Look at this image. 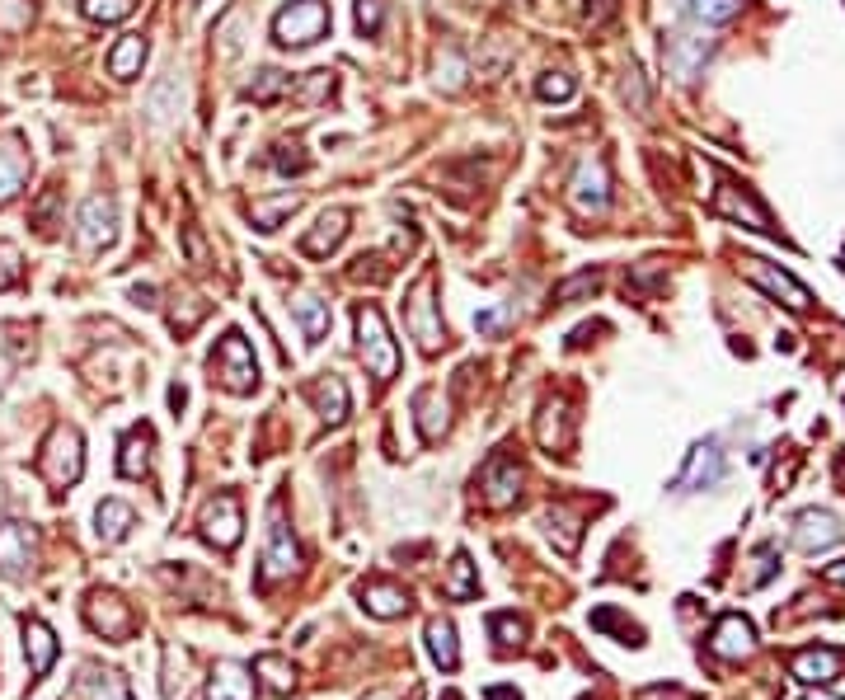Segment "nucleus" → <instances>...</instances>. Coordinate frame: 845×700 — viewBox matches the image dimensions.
Segmentation results:
<instances>
[{
  "mask_svg": "<svg viewBox=\"0 0 845 700\" xmlns=\"http://www.w3.org/2000/svg\"><path fill=\"white\" fill-rule=\"evenodd\" d=\"M634 94V109H644L648 94H644V80H639V66H630V80H625V99Z\"/></svg>",
  "mask_w": 845,
  "mask_h": 700,
  "instance_id": "nucleus-50",
  "label": "nucleus"
},
{
  "mask_svg": "<svg viewBox=\"0 0 845 700\" xmlns=\"http://www.w3.org/2000/svg\"><path fill=\"white\" fill-rule=\"evenodd\" d=\"M606 198H611V184H606V165L601 160H578L569 184V203L578 217H597L606 212Z\"/></svg>",
  "mask_w": 845,
  "mask_h": 700,
  "instance_id": "nucleus-5",
  "label": "nucleus"
},
{
  "mask_svg": "<svg viewBox=\"0 0 845 700\" xmlns=\"http://www.w3.org/2000/svg\"><path fill=\"white\" fill-rule=\"evenodd\" d=\"M428 654H432V663L446 668V672L461 663V649H456V625H451V621H432L428 625Z\"/></svg>",
  "mask_w": 845,
  "mask_h": 700,
  "instance_id": "nucleus-27",
  "label": "nucleus"
},
{
  "mask_svg": "<svg viewBox=\"0 0 845 700\" xmlns=\"http://www.w3.org/2000/svg\"><path fill=\"white\" fill-rule=\"evenodd\" d=\"M94 522H99V536H104V541H123L127 527H132V508L118 503V498H104L99 513H94Z\"/></svg>",
  "mask_w": 845,
  "mask_h": 700,
  "instance_id": "nucleus-31",
  "label": "nucleus"
},
{
  "mask_svg": "<svg viewBox=\"0 0 845 700\" xmlns=\"http://www.w3.org/2000/svg\"><path fill=\"white\" fill-rule=\"evenodd\" d=\"M76 696L80 700H132V691H127V682L118 672H90V677L76 686Z\"/></svg>",
  "mask_w": 845,
  "mask_h": 700,
  "instance_id": "nucleus-28",
  "label": "nucleus"
},
{
  "mask_svg": "<svg viewBox=\"0 0 845 700\" xmlns=\"http://www.w3.org/2000/svg\"><path fill=\"white\" fill-rule=\"evenodd\" d=\"M723 480V447L719 437H709V442H700L691 452V461H686V470L676 475V489H714V484Z\"/></svg>",
  "mask_w": 845,
  "mask_h": 700,
  "instance_id": "nucleus-11",
  "label": "nucleus"
},
{
  "mask_svg": "<svg viewBox=\"0 0 845 700\" xmlns=\"http://www.w3.org/2000/svg\"><path fill=\"white\" fill-rule=\"evenodd\" d=\"M592 630H611V635H620V644H644V630H639L634 621H625L615 607L592 611Z\"/></svg>",
  "mask_w": 845,
  "mask_h": 700,
  "instance_id": "nucleus-34",
  "label": "nucleus"
},
{
  "mask_svg": "<svg viewBox=\"0 0 845 700\" xmlns=\"http://www.w3.org/2000/svg\"><path fill=\"white\" fill-rule=\"evenodd\" d=\"M709 649L719 658H728V663H738V658H747L756 649V630L747 616H719V625H714V635H709Z\"/></svg>",
  "mask_w": 845,
  "mask_h": 700,
  "instance_id": "nucleus-14",
  "label": "nucleus"
},
{
  "mask_svg": "<svg viewBox=\"0 0 845 700\" xmlns=\"http://www.w3.org/2000/svg\"><path fill=\"white\" fill-rule=\"evenodd\" d=\"M141 62H146V38H141V33H127V38H118V47L108 52V76L137 80Z\"/></svg>",
  "mask_w": 845,
  "mask_h": 700,
  "instance_id": "nucleus-22",
  "label": "nucleus"
},
{
  "mask_svg": "<svg viewBox=\"0 0 845 700\" xmlns=\"http://www.w3.org/2000/svg\"><path fill=\"white\" fill-rule=\"evenodd\" d=\"M19 282V254L10 245H0V292Z\"/></svg>",
  "mask_w": 845,
  "mask_h": 700,
  "instance_id": "nucleus-47",
  "label": "nucleus"
},
{
  "mask_svg": "<svg viewBox=\"0 0 845 700\" xmlns=\"http://www.w3.org/2000/svg\"><path fill=\"white\" fill-rule=\"evenodd\" d=\"M573 76L569 71H550V76H540V85H536V94L540 99H573Z\"/></svg>",
  "mask_w": 845,
  "mask_h": 700,
  "instance_id": "nucleus-42",
  "label": "nucleus"
},
{
  "mask_svg": "<svg viewBox=\"0 0 845 700\" xmlns=\"http://www.w3.org/2000/svg\"><path fill=\"white\" fill-rule=\"evenodd\" d=\"M845 536V527H841V517L836 513H827V508H808V513H799V522H794V545L799 550H831V545Z\"/></svg>",
  "mask_w": 845,
  "mask_h": 700,
  "instance_id": "nucleus-13",
  "label": "nucleus"
},
{
  "mask_svg": "<svg viewBox=\"0 0 845 700\" xmlns=\"http://www.w3.org/2000/svg\"><path fill=\"white\" fill-rule=\"evenodd\" d=\"M282 90H292V80L282 76V71H273V66H268V71H259V80H254V85H249V99H259V104H268V99H277V94Z\"/></svg>",
  "mask_w": 845,
  "mask_h": 700,
  "instance_id": "nucleus-41",
  "label": "nucleus"
},
{
  "mask_svg": "<svg viewBox=\"0 0 845 700\" xmlns=\"http://www.w3.org/2000/svg\"><path fill=\"white\" fill-rule=\"evenodd\" d=\"M489 630H493V639H498L503 649H512V644H522V639H526V621H517V616H493Z\"/></svg>",
  "mask_w": 845,
  "mask_h": 700,
  "instance_id": "nucleus-43",
  "label": "nucleus"
},
{
  "mask_svg": "<svg viewBox=\"0 0 845 700\" xmlns=\"http://www.w3.org/2000/svg\"><path fill=\"white\" fill-rule=\"evenodd\" d=\"M709 57V43L705 38H695V33H672V38H662V62L672 71L676 80H695L700 76V66Z\"/></svg>",
  "mask_w": 845,
  "mask_h": 700,
  "instance_id": "nucleus-12",
  "label": "nucleus"
},
{
  "mask_svg": "<svg viewBox=\"0 0 845 700\" xmlns=\"http://www.w3.org/2000/svg\"><path fill=\"white\" fill-rule=\"evenodd\" d=\"M146 461H151V433H146V428H132V433L123 437L118 470H123L127 480H141V475H146Z\"/></svg>",
  "mask_w": 845,
  "mask_h": 700,
  "instance_id": "nucleus-26",
  "label": "nucleus"
},
{
  "mask_svg": "<svg viewBox=\"0 0 845 700\" xmlns=\"http://www.w3.org/2000/svg\"><path fill=\"white\" fill-rule=\"evenodd\" d=\"M615 19V0H587V24L601 29V24H611Z\"/></svg>",
  "mask_w": 845,
  "mask_h": 700,
  "instance_id": "nucleus-48",
  "label": "nucleus"
},
{
  "mask_svg": "<svg viewBox=\"0 0 845 700\" xmlns=\"http://www.w3.org/2000/svg\"><path fill=\"white\" fill-rule=\"evenodd\" d=\"M90 625H94V630H104L108 639H123L127 630H132V616H127V607L118 602V597H94Z\"/></svg>",
  "mask_w": 845,
  "mask_h": 700,
  "instance_id": "nucleus-25",
  "label": "nucleus"
},
{
  "mask_svg": "<svg viewBox=\"0 0 845 700\" xmlns=\"http://www.w3.org/2000/svg\"><path fill=\"white\" fill-rule=\"evenodd\" d=\"M184 245H188V259H193V264H207V259H212V254H207V245H202L198 226H184Z\"/></svg>",
  "mask_w": 845,
  "mask_h": 700,
  "instance_id": "nucleus-49",
  "label": "nucleus"
},
{
  "mask_svg": "<svg viewBox=\"0 0 845 700\" xmlns=\"http://www.w3.org/2000/svg\"><path fill=\"white\" fill-rule=\"evenodd\" d=\"M240 498L235 494H216L212 503H207V513H202V536L216 545V550H235V541H240Z\"/></svg>",
  "mask_w": 845,
  "mask_h": 700,
  "instance_id": "nucleus-9",
  "label": "nucleus"
},
{
  "mask_svg": "<svg viewBox=\"0 0 845 700\" xmlns=\"http://www.w3.org/2000/svg\"><path fill=\"white\" fill-rule=\"evenodd\" d=\"M24 654H29L33 677H47L52 663H57V635L43 621H24Z\"/></svg>",
  "mask_w": 845,
  "mask_h": 700,
  "instance_id": "nucleus-18",
  "label": "nucleus"
},
{
  "mask_svg": "<svg viewBox=\"0 0 845 700\" xmlns=\"http://www.w3.org/2000/svg\"><path fill=\"white\" fill-rule=\"evenodd\" d=\"M207 700H254V677H249L245 663H216L212 668V682H207Z\"/></svg>",
  "mask_w": 845,
  "mask_h": 700,
  "instance_id": "nucleus-16",
  "label": "nucleus"
},
{
  "mask_svg": "<svg viewBox=\"0 0 845 700\" xmlns=\"http://www.w3.org/2000/svg\"><path fill=\"white\" fill-rule=\"evenodd\" d=\"M742 273H747L752 282H761L770 296H784V306H789V311H803V306H808V287L794 282L784 268H775V264H766V259L747 254V259H742Z\"/></svg>",
  "mask_w": 845,
  "mask_h": 700,
  "instance_id": "nucleus-10",
  "label": "nucleus"
},
{
  "mask_svg": "<svg viewBox=\"0 0 845 700\" xmlns=\"http://www.w3.org/2000/svg\"><path fill=\"white\" fill-rule=\"evenodd\" d=\"M442 700H461V696H456V691H446V696H442Z\"/></svg>",
  "mask_w": 845,
  "mask_h": 700,
  "instance_id": "nucleus-55",
  "label": "nucleus"
},
{
  "mask_svg": "<svg viewBox=\"0 0 845 700\" xmlns=\"http://www.w3.org/2000/svg\"><path fill=\"white\" fill-rule=\"evenodd\" d=\"M489 700H522L517 686H489Z\"/></svg>",
  "mask_w": 845,
  "mask_h": 700,
  "instance_id": "nucleus-52",
  "label": "nucleus"
},
{
  "mask_svg": "<svg viewBox=\"0 0 845 700\" xmlns=\"http://www.w3.org/2000/svg\"><path fill=\"white\" fill-rule=\"evenodd\" d=\"M357 348H362L367 372L376 376L381 386L400 372V348H395V339H390V329H385L376 306H362V311H357Z\"/></svg>",
  "mask_w": 845,
  "mask_h": 700,
  "instance_id": "nucleus-1",
  "label": "nucleus"
},
{
  "mask_svg": "<svg viewBox=\"0 0 845 700\" xmlns=\"http://www.w3.org/2000/svg\"><path fill=\"white\" fill-rule=\"evenodd\" d=\"M254 672H263V677H268V686H273L277 696H287V691H292V686H296L292 668H287V663H282V658H277V654H263V658H254Z\"/></svg>",
  "mask_w": 845,
  "mask_h": 700,
  "instance_id": "nucleus-38",
  "label": "nucleus"
},
{
  "mask_svg": "<svg viewBox=\"0 0 845 700\" xmlns=\"http://www.w3.org/2000/svg\"><path fill=\"white\" fill-rule=\"evenodd\" d=\"M296 541L292 531H287V522L282 517H273V527H268V550H263V578H282L296 569Z\"/></svg>",
  "mask_w": 845,
  "mask_h": 700,
  "instance_id": "nucleus-17",
  "label": "nucleus"
},
{
  "mask_svg": "<svg viewBox=\"0 0 845 700\" xmlns=\"http://www.w3.org/2000/svg\"><path fill=\"white\" fill-rule=\"evenodd\" d=\"M789 672H794L799 682L822 686V682H831V677L841 672V654H836V649H803V654L789 663Z\"/></svg>",
  "mask_w": 845,
  "mask_h": 700,
  "instance_id": "nucleus-20",
  "label": "nucleus"
},
{
  "mask_svg": "<svg viewBox=\"0 0 845 700\" xmlns=\"http://www.w3.org/2000/svg\"><path fill=\"white\" fill-rule=\"evenodd\" d=\"M545 527H550V541L559 545L564 555L578 550V517H573L569 508H550V513H545Z\"/></svg>",
  "mask_w": 845,
  "mask_h": 700,
  "instance_id": "nucleus-33",
  "label": "nucleus"
},
{
  "mask_svg": "<svg viewBox=\"0 0 845 700\" xmlns=\"http://www.w3.org/2000/svg\"><path fill=\"white\" fill-rule=\"evenodd\" d=\"M357 29L362 33L381 29V0H357Z\"/></svg>",
  "mask_w": 845,
  "mask_h": 700,
  "instance_id": "nucleus-46",
  "label": "nucleus"
},
{
  "mask_svg": "<svg viewBox=\"0 0 845 700\" xmlns=\"http://www.w3.org/2000/svg\"><path fill=\"white\" fill-rule=\"evenodd\" d=\"M80 245L85 249H104L118 240V207H113V198H85V207H80Z\"/></svg>",
  "mask_w": 845,
  "mask_h": 700,
  "instance_id": "nucleus-8",
  "label": "nucleus"
},
{
  "mask_svg": "<svg viewBox=\"0 0 845 700\" xmlns=\"http://www.w3.org/2000/svg\"><path fill=\"white\" fill-rule=\"evenodd\" d=\"M33 560V536L24 522H5L0 527V569L5 574H24V564Z\"/></svg>",
  "mask_w": 845,
  "mask_h": 700,
  "instance_id": "nucleus-19",
  "label": "nucleus"
},
{
  "mask_svg": "<svg viewBox=\"0 0 845 700\" xmlns=\"http://www.w3.org/2000/svg\"><path fill=\"white\" fill-rule=\"evenodd\" d=\"M418 428H423V437H437L446 428V405H437V395H432V390L418 395Z\"/></svg>",
  "mask_w": 845,
  "mask_h": 700,
  "instance_id": "nucleus-39",
  "label": "nucleus"
},
{
  "mask_svg": "<svg viewBox=\"0 0 845 700\" xmlns=\"http://www.w3.org/2000/svg\"><path fill=\"white\" fill-rule=\"evenodd\" d=\"M188 658L179 654V649H169L165 658V700H188Z\"/></svg>",
  "mask_w": 845,
  "mask_h": 700,
  "instance_id": "nucleus-36",
  "label": "nucleus"
},
{
  "mask_svg": "<svg viewBox=\"0 0 845 700\" xmlns=\"http://www.w3.org/2000/svg\"><path fill=\"white\" fill-rule=\"evenodd\" d=\"M442 592L446 597H456V602L475 597V564H470V555H456V560H451V574H446Z\"/></svg>",
  "mask_w": 845,
  "mask_h": 700,
  "instance_id": "nucleus-35",
  "label": "nucleus"
},
{
  "mask_svg": "<svg viewBox=\"0 0 845 700\" xmlns=\"http://www.w3.org/2000/svg\"><path fill=\"white\" fill-rule=\"evenodd\" d=\"M578 292H597V273H578V278H569L559 292H554V301H573Z\"/></svg>",
  "mask_w": 845,
  "mask_h": 700,
  "instance_id": "nucleus-45",
  "label": "nucleus"
},
{
  "mask_svg": "<svg viewBox=\"0 0 845 700\" xmlns=\"http://www.w3.org/2000/svg\"><path fill=\"white\" fill-rule=\"evenodd\" d=\"M676 10H686L700 24H728L742 10V0H672Z\"/></svg>",
  "mask_w": 845,
  "mask_h": 700,
  "instance_id": "nucleus-30",
  "label": "nucleus"
},
{
  "mask_svg": "<svg viewBox=\"0 0 845 700\" xmlns=\"http://www.w3.org/2000/svg\"><path fill=\"white\" fill-rule=\"evenodd\" d=\"M362 607H367L371 616L390 621V616H404V611H409V592L395 588V583H367V588H362Z\"/></svg>",
  "mask_w": 845,
  "mask_h": 700,
  "instance_id": "nucleus-24",
  "label": "nucleus"
},
{
  "mask_svg": "<svg viewBox=\"0 0 845 700\" xmlns=\"http://www.w3.org/2000/svg\"><path fill=\"white\" fill-rule=\"evenodd\" d=\"M329 29V0H292L287 10H277L273 38L282 47H310L320 43Z\"/></svg>",
  "mask_w": 845,
  "mask_h": 700,
  "instance_id": "nucleus-2",
  "label": "nucleus"
},
{
  "mask_svg": "<svg viewBox=\"0 0 845 700\" xmlns=\"http://www.w3.org/2000/svg\"><path fill=\"white\" fill-rule=\"evenodd\" d=\"M296 320H301L310 343H320L329 334V306H324L320 296H296Z\"/></svg>",
  "mask_w": 845,
  "mask_h": 700,
  "instance_id": "nucleus-32",
  "label": "nucleus"
},
{
  "mask_svg": "<svg viewBox=\"0 0 845 700\" xmlns=\"http://www.w3.org/2000/svg\"><path fill=\"white\" fill-rule=\"evenodd\" d=\"M409 329H414L423 353L442 348V320H437V306H432V278H418L414 292H409Z\"/></svg>",
  "mask_w": 845,
  "mask_h": 700,
  "instance_id": "nucleus-7",
  "label": "nucleus"
},
{
  "mask_svg": "<svg viewBox=\"0 0 845 700\" xmlns=\"http://www.w3.org/2000/svg\"><path fill=\"white\" fill-rule=\"evenodd\" d=\"M714 203H719L723 217L747 221V226H752V231H761V235H775V226H770V212L756 203V193L747 184H738V179H728V174H723V188L714 193Z\"/></svg>",
  "mask_w": 845,
  "mask_h": 700,
  "instance_id": "nucleus-6",
  "label": "nucleus"
},
{
  "mask_svg": "<svg viewBox=\"0 0 845 700\" xmlns=\"http://www.w3.org/2000/svg\"><path fill=\"white\" fill-rule=\"evenodd\" d=\"M212 372L221 376L226 390H240V395L254 390L259 362H254V348H249V339L240 329H226V334H221V343H216V353H212Z\"/></svg>",
  "mask_w": 845,
  "mask_h": 700,
  "instance_id": "nucleus-3",
  "label": "nucleus"
},
{
  "mask_svg": "<svg viewBox=\"0 0 845 700\" xmlns=\"http://www.w3.org/2000/svg\"><path fill=\"white\" fill-rule=\"evenodd\" d=\"M475 329H479V334H493V329H498V311H479L475 315Z\"/></svg>",
  "mask_w": 845,
  "mask_h": 700,
  "instance_id": "nucleus-51",
  "label": "nucleus"
},
{
  "mask_svg": "<svg viewBox=\"0 0 845 700\" xmlns=\"http://www.w3.org/2000/svg\"><path fill=\"white\" fill-rule=\"evenodd\" d=\"M296 193H287V198H277V203H254V226L259 231H277V221L287 217V212H296Z\"/></svg>",
  "mask_w": 845,
  "mask_h": 700,
  "instance_id": "nucleus-40",
  "label": "nucleus"
},
{
  "mask_svg": "<svg viewBox=\"0 0 845 700\" xmlns=\"http://www.w3.org/2000/svg\"><path fill=\"white\" fill-rule=\"evenodd\" d=\"M803 700H836V696H803Z\"/></svg>",
  "mask_w": 845,
  "mask_h": 700,
  "instance_id": "nucleus-54",
  "label": "nucleus"
},
{
  "mask_svg": "<svg viewBox=\"0 0 845 700\" xmlns=\"http://www.w3.org/2000/svg\"><path fill=\"white\" fill-rule=\"evenodd\" d=\"M559 414H564V405H550L545 409V419H540V442H545V447H559V442H564V433H559Z\"/></svg>",
  "mask_w": 845,
  "mask_h": 700,
  "instance_id": "nucleus-44",
  "label": "nucleus"
},
{
  "mask_svg": "<svg viewBox=\"0 0 845 700\" xmlns=\"http://www.w3.org/2000/svg\"><path fill=\"white\" fill-rule=\"evenodd\" d=\"M517 494H522V470H517V461L493 456L489 466H484V498H489L493 508H507V503H517Z\"/></svg>",
  "mask_w": 845,
  "mask_h": 700,
  "instance_id": "nucleus-15",
  "label": "nucleus"
},
{
  "mask_svg": "<svg viewBox=\"0 0 845 700\" xmlns=\"http://www.w3.org/2000/svg\"><path fill=\"white\" fill-rule=\"evenodd\" d=\"M80 10L94 24H118V19H127L137 10V0H80Z\"/></svg>",
  "mask_w": 845,
  "mask_h": 700,
  "instance_id": "nucleus-37",
  "label": "nucleus"
},
{
  "mask_svg": "<svg viewBox=\"0 0 845 700\" xmlns=\"http://www.w3.org/2000/svg\"><path fill=\"white\" fill-rule=\"evenodd\" d=\"M24 179H29V160H24V151H19L15 141H0V207L24 188Z\"/></svg>",
  "mask_w": 845,
  "mask_h": 700,
  "instance_id": "nucleus-23",
  "label": "nucleus"
},
{
  "mask_svg": "<svg viewBox=\"0 0 845 700\" xmlns=\"http://www.w3.org/2000/svg\"><path fill=\"white\" fill-rule=\"evenodd\" d=\"M822 574L831 578V583H845V560H836V564H827V569H822Z\"/></svg>",
  "mask_w": 845,
  "mask_h": 700,
  "instance_id": "nucleus-53",
  "label": "nucleus"
},
{
  "mask_svg": "<svg viewBox=\"0 0 845 700\" xmlns=\"http://www.w3.org/2000/svg\"><path fill=\"white\" fill-rule=\"evenodd\" d=\"M315 405H320L324 423H343L348 419V386L338 376H324L320 386H315Z\"/></svg>",
  "mask_w": 845,
  "mask_h": 700,
  "instance_id": "nucleus-29",
  "label": "nucleus"
},
{
  "mask_svg": "<svg viewBox=\"0 0 845 700\" xmlns=\"http://www.w3.org/2000/svg\"><path fill=\"white\" fill-rule=\"evenodd\" d=\"M343 235H348V212L334 207V212H324V217L315 221V231L301 240V249H306V254H329V249L343 245Z\"/></svg>",
  "mask_w": 845,
  "mask_h": 700,
  "instance_id": "nucleus-21",
  "label": "nucleus"
},
{
  "mask_svg": "<svg viewBox=\"0 0 845 700\" xmlns=\"http://www.w3.org/2000/svg\"><path fill=\"white\" fill-rule=\"evenodd\" d=\"M80 470H85V456H80V433L76 428H57V433L47 437V452H43V475L57 489L80 480Z\"/></svg>",
  "mask_w": 845,
  "mask_h": 700,
  "instance_id": "nucleus-4",
  "label": "nucleus"
},
{
  "mask_svg": "<svg viewBox=\"0 0 845 700\" xmlns=\"http://www.w3.org/2000/svg\"><path fill=\"white\" fill-rule=\"evenodd\" d=\"M371 700H395V696H371Z\"/></svg>",
  "mask_w": 845,
  "mask_h": 700,
  "instance_id": "nucleus-56",
  "label": "nucleus"
}]
</instances>
